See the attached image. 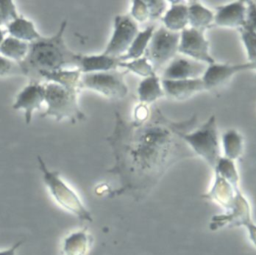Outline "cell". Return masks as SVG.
Segmentation results:
<instances>
[{
	"label": "cell",
	"mask_w": 256,
	"mask_h": 255,
	"mask_svg": "<svg viewBox=\"0 0 256 255\" xmlns=\"http://www.w3.org/2000/svg\"><path fill=\"white\" fill-rule=\"evenodd\" d=\"M23 240H19L16 243H14L12 246H10L9 248L0 250V255H16L18 249L22 246L23 244Z\"/></svg>",
	"instance_id": "35"
},
{
	"label": "cell",
	"mask_w": 256,
	"mask_h": 255,
	"mask_svg": "<svg viewBox=\"0 0 256 255\" xmlns=\"http://www.w3.org/2000/svg\"><path fill=\"white\" fill-rule=\"evenodd\" d=\"M23 75L19 64L0 55V77Z\"/></svg>",
	"instance_id": "31"
},
{
	"label": "cell",
	"mask_w": 256,
	"mask_h": 255,
	"mask_svg": "<svg viewBox=\"0 0 256 255\" xmlns=\"http://www.w3.org/2000/svg\"><path fill=\"white\" fill-rule=\"evenodd\" d=\"M246 5L243 1H234L219 6L214 13V24L219 27L238 28L245 26Z\"/></svg>",
	"instance_id": "14"
},
{
	"label": "cell",
	"mask_w": 256,
	"mask_h": 255,
	"mask_svg": "<svg viewBox=\"0 0 256 255\" xmlns=\"http://www.w3.org/2000/svg\"><path fill=\"white\" fill-rule=\"evenodd\" d=\"M149 117V110L146 107V105L144 104H140L134 112V118H135V122L137 123H142L145 122Z\"/></svg>",
	"instance_id": "34"
},
{
	"label": "cell",
	"mask_w": 256,
	"mask_h": 255,
	"mask_svg": "<svg viewBox=\"0 0 256 255\" xmlns=\"http://www.w3.org/2000/svg\"><path fill=\"white\" fill-rule=\"evenodd\" d=\"M180 33L171 32L164 26L155 29L148 44L145 57L154 70H160L178 55Z\"/></svg>",
	"instance_id": "6"
},
{
	"label": "cell",
	"mask_w": 256,
	"mask_h": 255,
	"mask_svg": "<svg viewBox=\"0 0 256 255\" xmlns=\"http://www.w3.org/2000/svg\"><path fill=\"white\" fill-rule=\"evenodd\" d=\"M44 87L47 108L41 117H53L56 121L68 120L71 123L85 119V114L78 103V90L66 88L55 82H46Z\"/></svg>",
	"instance_id": "4"
},
{
	"label": "cell",
	"mask_w": 256,
	"mask_h": 255,
	"mask_svg": "<svg viewBox=\"0 0 256 255\" xmlns=\"http://www.w3.org/2000/svg\"><path fill=\"white\" fill-rule=\"evenodd\" d=\"M251 63V62H250ZM253 63V65H254V71H256V61L255 62H252Z\"/></svg>",
	"instance_id": "38"
},
{
	"label": "cell",
	"mask_w": 256,
	"mask_h": 255,
	"mask_svg": "<svg viewBox=\"0 0 256 255\" xmlns=\"http://www.w3.org/2000/svg\"><path fill=\"white\" fill-rule=\"evenodd\" d=\"M254 71L253 63H239V64H228V63H213L206 67L202 80L207 88L211 90L219 87L231 79L235 74L245 71Z\"/></svg>",
	"instance_id": "13"
},
{
	"label": "cell",
	"mask_w": 256,
	"mask_h": 255,
	"mask_svg": "<svg viewBox=\"0 0 256 255\" xmlns=\"http://www.w3.org/2000/svg\"><path fill=\"white\" fill-rule=\"evenodd\" d=\"M214 174H217L234 186H239V174L235 166V161L221 156L213 168Z\"/></svg>",
	"instance_id": "27"
},
{
	"label": "cell",
	"mask_w": 256,
	"mask_h": 255,
	"mask_svg": "<svg viewBox=\"0 0 256 255\" xmlns=\"http://www.w3.org/2000/svg\"><path fill=\"white\" fill-rule=\"evenodd\" d=\"M241 40L245 47L248 62H255L256 61V33L246 29L241 28L239 29Z\"/></svg>",
	"instance_id": "29"
},
{
	"label": "cell",
	"mask_w": 256,
	"mask_h": 255,
	"mask_svg": "<svg viewBox=\"0 0 256 255\" xmlns=\"http://www.w3.org/2000/svg\"><path fill=\"white\" fill-rule=\"evenodd\" d=\"M66 27L67 21L64 20L56 33L49 37L42 36L30 43L26 59L19 64L23 75L31 77L30 80L40 81L43 73L75 69L79 53L73 52L66 45L64 38Z\"/></svg>",
	"instance_id": "2"
},
{
	"label": "cell",
	"mask_w": 256,
	"mask_h": 255,
	"mask_svg": "<svg viewBox=\"0 0 256 255\" xmlns=\"http://www.w3.org/2000/svg\"><path fill=\"white\" fill-rule=\"evenodd\" d=\"M43 103H45L44 84L38 80H30L16 95L12 108L14 110H21L25 123L30 124L33 113L40 110Z\"/></svg>",
	"instance_id": "11"
},
{
	"label": "cell",
	"mask_w": 256,
	"mask_h": 255,
	"mask_svg": "<svg viewBox=\"0 0 256 255\" xmlns=\"http://www.w3.org/2000/svg\"><path fill=\"white\" fill-rule=\"evenodd\" d=\"M30 44L11 36H6L0 44V55L17 63H22L29 52Z\"/></svg>",
	"instance_id": "23"
},
{
	"label": "cell",
	"mask_w": 256,
	"mask_h": 255,
	"mask_svg": "<svg viewBox=\"0 0 256 255\" xmlns=\"http://www.w3.org/2000/svg\"><path fill=\"white\" fill-rule=\"evenodd\" d=\"M180 129L162 115L156 121L133 124L117 117L114 132L107 138L115 157V164L108 172L119 176L121 186L111 191L110 196L128 193L141 199L173 163L193 156L178 135Z\"/></svg>",
	"instance_id": "1"
},
{
	"label": "cell",
	"mask_w": 256,
	"mask_h": 255,
	"mask_svg": "<svg viewBox=\"0 0 256 255\" xmlns=\"http://www.w3.org/2000/svg\"><path fill=\"white\" fill-rule=\"evenodd\" d=\"M138 32L139 26L130 15H117L114 18L111 37L102 53L115 58L122 57L128 51Z\"/></svg>",
	"instance_id": "8"
},
{
	"label": "cell",
	"mask_w": 256,
	"mask_h": 255,
	"mask_svg": "<svg viewBox=\"0 0 256 255\" xmlns=\"http://www.w3.org/2000/svg\"><path fill=\"white\" fill-rule=\"evenodd\" d=\"M119 68L130 71L132 73H135L143 78L157 74L156 71L154 70L153 66L151 65V63L148 61V59L145 56L138 58V59H134V60L121 61Z\"/></svg>",
	"instance_id": "26"
},
{
	"label": "cell",
	"mask_w": 256,
	"mask_h": 255,
	"mask_svg": "<svg viewBox=\"0 0 256 255\" xmlns=\"http://www.w3.org/2000/svg\"><path fill=\"white\" fill-rule=\"evenodd\" d=\"M130 17L138 24V23H145L149 20V13L148 8L145 1L134 0L131 2L130 7Z\"/></svg>",
	"instance_id": "30"
},
{
	"label": "cell",
	"mask_w": 256,
	"mask_h": 255,
	"mask_svg": "<svg viewBox=\"0 0 256 255\" xmlns=\"http://www.w3.org/2000/svg\"><path fill=\"white\" fill-rule=\"evenodd\" d=\"M223 147V157L236 161L243 153V137L235 129L226 130L221 136Z\"/></svg>",
	"instance_id": "25"
},
{
	"label": "cell",
	"mask_w": 256,
	"mask_h": 255,
	"mask_svg": "<svg viewBox=\"0 0 256 255\" xmlns=\"http://www.w3.org/2000/svg\"><path fill=\"white\" fill-rule=\"evenodd\" d=\"M38 168L42 174V180L53 200L64 210L73 214L83 222H92L91 212L86 208L77 192L62 178L56 170H50L42 157L37 156Z\"/></svg>",
	"instance_id": "3"
},
{
	"label": "cell",
	"mask_w": 256,
	"mask_h": 255,
	"mask_svg": "<svg viewBox=\"0 0 256 255\" xmlns=\"http://www.w3.org/2000/svg\"><path fill=\"white\" fill-rule=\"evenodd\" d=\"M189 27L203 30L214 23V13L203 6L199 1H190L188 4Z\"/></svg>",
	"instance_id": "22"
},
{
	"label": "cell",
	"mask_w": 256,
	"mask_h": 255,
	"mask_svg": "<svg viewBox=\"0 0 256 255\" xmlns=\"http://www.w3.org/2000/svg\"><path fill=\"white\" fill-rule=\"evenodd\" d=\"M5 31L9 36L29 44L42 37V35L38 32L34 22L24 17L23 15H19L10 24H8L5 28Z\"/></svg>",
	"instance_id": "20"
},
{
	"label": "cell",
	"mask_w": 256,
	"mask_h": 255,
	"mask_svg": "<svg viewBox=\"0 0 256 255\" xmlns=\"http://www.w3.org/2000/svg\"><path fill=\"white\" fill-rule=\"evenodd\" d=\"M249 241L251 244L256 248V223L253 221L251 224H249L246 228Z\"/></svg>",
	"instance_id": "36"
},
{
	"label": "cell",
	"mask_w": 256,
	"mask_h": 255,
	"mask_svg": "<svg viewBox=\"0 0 256 255\" xmlns=\"http://www.w3.org/2000/svg\"><path fill=\"white\" fill-rule=\"evenodd\" d=\"M161 20L163 23L162 26H164L167 30L180 33L189 25L188 5L179 1L171 2V6L167 8Z\"/></svg>",
	"instance_id": "19"
},
{
	"label": "cell",
	"mask_w": 256,
	"mask_h": 255,
	"mask_svg": "<svg viewBox=\"0 0 256 255\" xmlns=\"http://www.w3.org/2000/svg\"><path fill=\"white\" fill-rule=\"evenodd\" d=\"M137 95L141 104H151L164 96L161 79L157 74L143 78L137 88Z\"/></svg>",
	"instance_id": "21"
},
{
	"label": "cell",
	"mask_w": 256,
	"mask_h": 255,
	"mask_svg": "<svg viewBox=\"0 0 256 255\" xmlns=\"http://www.w3.org/2000/svg\"><path fill=\"white\" fill-rule=\"evenodd\" d=\"M246 4V19L245 26L243 28L256 33V3L253 1H248Z\"/></svg>",
	"instance_id": "33"
},
{
	"label": "cell",
	"mask_w": 256,
	"mask_h": 255,
	"mask_svg": "<svg viewBox=\"0 0 256 255\" xmlns=\"http://www.w3.org/2000/svg\"><path fill=\"white\" fill-rule=\"evenodd\" d=\"M148 13H149V20H155L162 18L164 13L167 10V2L162 0H148L145 1Z\"/></svg>",
	"instance_id": "32"
},
{
	"label": "cell",
	"mask_w": 256,
	"mask_h": 255,
	"mask_svg": "<svg viewBox=\"0 0 256 255\" xmlns=\"http://www.w3.org/2000/svg\"><path fill=\"white\" fill-rule=\"evenodd\" d=\"M5 37H6V31L2 27H0V44L2 43V41L4 40Z\"/></svg>",
	"instance_id": "37"
},
{
	"label": "cell",
	"mask_w": 256,
	"mask_h": 255,
	"mask_svg": "<svg viewBox=\"0 0 256 255\" xmlns=\"http://www.w3.org/2000/svg\"><path fill=\"white\" fill-rule=\"evenodd\" d=\"M178 53L207 66L215 63L209 51V41L206 39L203 30L191 27L182 30L180 32Z\"/></svg>",
	"instance_id": "9"
},
{
	"label": "cell",
	"mask_w": 256,
	"mask_h": 255,
	"mask_svg": "<svg viewBox=\"0 0 256 255\" xmlns=\"http://www.w3.org/2000/svg\"><path fill=\"white\" fill-rule=\"evenodd\" d=\"M19 15L14 1L0 0V27L6 28Z\"/></svg>",
	"instance_id": "28"
},
{
	"label": "cell",
	"mask_w": 256,
	"mask_h": 255,
	"mask_svg": "<svg viewBox=\"0 0 256 255\" xmlns=\"http://www.w3.org/2000/svg\"><path fill=\"white\" fill-rule=\"evenodd\" d=\"M239 189V186H234L223 177L214 174L213 184L209 191L202 195V198L213 201L228 210L232 207Z\"/></svg>",
	"instance_id": "17"
},
{
	"label": "cell",
	"mask_w": 256,
	"mask_h": 255,
	"mask_svg": "<svg viewBox=\"0 0 256 255\" xmlns=\"http://www.w3.org/2000/svg\"><path fill=\"white\" fill-rule=\"evenodd\" d=\"M121 60L119 58L111 57L108 55L101 54H78L76 67L81 74L95 73V72H106L118 70Z\"/></svg>",
	"instance_id": "16"
},
{
	"label": "cell",
	"mask_w": 256,
	"mask_h": 255,
	"mask_svg": "<svg viewBox=\"0 0 256 255\" xmlns=\"http://www.w3.org/2000/svg\"><path fill=\"white\" fill-rule=\"evenodd\" d=\"M123 75L118 70L81 74L80 88L94 91L108 99H122L128 94Z\"/></svg>",
	"instance_id": "7"
},
{
	"label": "cell",
	"mask_w": 256,
	"mask_h": 255,
	"mask_svg": "<svg viewBox=\"0 0 256 255\" xmlns=\"http://www.w3.org/2000/svg\"><path fill=\"white\" fill-rule=\"evenodd\" d=\"M178 135L191 152L201 157L212 169L215 167L221 157L215 116H210L204 124L192 132H185L180 129Z\"/></svg>",
	"instance_id": "5"
},
{
	"label": "cell",
	"mask_w": 256,
	"mask_h": 255,
	"mask_svg": "<svg viewBox=\"0 0 256 255\" xmlns=\"http://www.w3.org/2000/svg\"><path fill=\"white\" fill-rule=\"evenodd\" d=\"M161 85L164 95L176 100H185L198 92L207 90L202 78L184 80L161 79Z\"/></svg>",
	"instance_id": "15"
},
{
	"label": "cell",
	"mask_w": 256,
	"mask_h": 255,
	"mask_svg": "<svg viewBox=\"0 0 256 255\" xmlns=\"http://www.w3.org/2000/svg\"><path fill=\"white\" fill-rule=\"evenodd\" d=\"M207 65L185 56H176L162 70V80H184L201 78Z\"/></svg>",
	"instance_id": "12"
},
{
	"label": "cell",
	"mask_w": 256,
	"mask_h": 255,
	"mask_svg": "<svg viewBox=\"0 0 256 255\" xmlns=\"http://www.w3.org/2000/svg\"><path fill=\"white\" fill-rule=\"evenodd\" d=\"M93 245V236L86 229H78L67 234L60 247L61 255H88Z\"/></svg>",
	"instance_id": "18"
},
{
	"label": "cell",
	"mask_w": 256,
	"mask_h": 255,
	"mask_svg": "<svg viewBox=\"0 0 256 255\" xmlns=\"http://www.w3.org/2000/svg\"><path fill=\"white\" fill-rule=\"evenodd\" d=\"M221 215H215L211 218L209 229L217 231L224 227H244L246 228L253 222L251 217V207L249 201L239 189L232 207Z\"/></svg>",
	"instance_id": "10"
},
{
	"label": "cell",
	"mask_w": 256,
	"mask_h": 255,
	"mask_svg": "<svg viewBox=\"0 0 256 255\" xmlns=\"http://www.w3.org/2000/svg\"><path fill=\"white\" fill-rule=\"evenodd\" d=\"M155 25L151 24L148 25L144 30L139 31L136 37L134 38L131 46L129 47L128 51L126 52L125 55L120 57L119 59L121 61H129V60H134L141 58L145 55L148 44L151 40V37L155 31Z\"/></svg>",
	"instance_id": "24"
}]
</instances>
